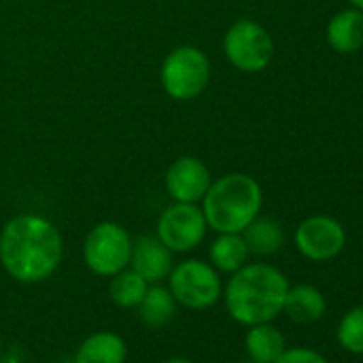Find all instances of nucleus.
Masks as SVG:
<instances>
[{
  "label": "nucleus",
  "mask_w": 363,
  "mask_h": 363,
  "mask_svg": "<svg viewBox=\"0 0 363 363\" xmlns=\"http://www.w3.org/2000/svg\"><path fill=\"white\" fill-rule=\"evenodd\" d=\"M274 363H329V361L314 348L293 346V348H284V352Z\"/></svg>",
  "instance_id": "21"
},
{
  "label": "nucleus",
  "mask_w": 363,
  "mask_h": 363,
  "mask_svg": "<svg viewBox=\"0 0 363 363\" xmlns=\"http://www.w3.org/2000/svg\"><path fill=\"white\" fill-rule=\"evenodd\" d=\"M167 280L173 299L182 308L208 310L223 297L220 274L212 267V263L201 259H186L173 265Z\"/></svg>",
  "instance_id": "4"
},
{
  "label": "nucleus",
  "mask_w": 363,
  "mask_h": 363,
  "mask_svg": "<svg viewBox=\"0 0 363 363\" xmlns=\"http://www.w3.org/2000/svg\"><path fill=\"white\" fill-rule=\"evenodd\" d=\"M289 286L286 276L278 267L269 263H246L223 286L225 308L244 327L272 323L282 314Z\"/></svg>",
  "instance_id": "2"
},
{
  "label": "nucleus",
  "mask_w": 363,
  "mask_h": 363,
  "mask_svg": "<svg viewBox=\"0 0 363 363\" xmlns=\"http://www.w3.org/2000/svg\"><path fill=\"white\" fill-rule=\"evenodd\" d=\"M248 246L242 233H218L210 244V263L218 274H233L248 263Z\"/></svg>",
  "instance_id": "16"
},
{
  "label": "nucleus",
  "mask_w": 363,
  "mask_h": 363,
  "mask_svg": "<svg viewBox=\"0 0 363 363\" xmlns=\"http://www.w3.org/2000/svg\"><path fill=\"white\" fill-rule=\"evenodd\" d=\"M212 184L208 164L197 156H179L164 173V189L177 203H199Z\"/></svg>",
  "instance_id": "10"
},
{
  "label": "nucleus",
  "mask_w": 363,
  "mask_h": 363,
  "mask_svg": "<svg viewBox=\"0 0 363 363\" xmlns=\"http://www.w3.org/2000/svg\"><path fill=\"white\" fill-rule=\"evenodd\" d=\"M147 282L130 267L118 272L116 276H111L109 282V297L118 308H126L133 310L141 303L145 291H147Z\"/></svg>",
  "instance_id": "19"
},
{
  "label": "nucleus",
  "mask_w": 363,
  "mask_h": 363,
  "mask_svg": "<svg viewBox=\"0 0 363 363\" xmlns=\"http://www.w3.org/2000/svg\"><path fill=\"white\" fill-rule=\"evenodd\" d=\"M128 267L135 269L147 284H156L167 280L173 269V252L156 235H141L139 240H133Z\"/></svg>",
  "instance_id": "11"
},
{
  "label": "nucleus",
  "mask_w": 363,
  "mask_h": 363,
  "mask_svg": "<svg viewBox=\"0 0 363 363\" xmlns=\"http://www.w3.org/2000/svg\"><path fill=\"white\" fill-rule=\"evenodd\" d=\"M208 233V220L197 203H173L156 223V238L175 255L195 250Z\"/></svg>",
  "instance_id": "8"
},
{
  "label": "nucleus",
  "mask_w": 363,
  "mask_h": 363,
  "mask_svg": "<svg viewBox=\"0 0 363 363\" xmlns=\"http://www.w3.org/2000/svg\"><path fill=\"white\" fill-rule=\"evenodd\" d=\"M335 337L344 350L352 354H363V306L350 308L340 318Z\"/></svg>",
  "instance_id": "20"
},
{
  "label": "nucleus",
  "mask_w": 363,
  "mask_h": 363,
  "mask_svg": "<svg viewBox=\"0 0 363 363\" xmlns=\"http://www.w3.org/2000/svg\"><path fill=\"white\" fill-rule=\"evenodd\" d=\"M242 238L248 246V252L257 255V257L276 255L284 244V231H282L280 223L274 218H265V216H257L242 231Z\"/></svg>",
  "instance_id": "18"
},
{
  "label": "nucleus",
  "mask_w": 363,
  "mask_h": 363,
  "mask_svg": "<svg viewBox=\"0 0 363 363\" xmlns=\"http://www.w3.org/2000/svg\"><path fill=\"white\" fill-rule=\"evenodd\" d=\"M348 3L354 7V9H359V11H363V0H348Z\"/></svg>",
  "instance_id": "23"
},
{
  "label": "nucleus",
  "mask_w": 363,
  "mask_h": 363,
  "mask_svg": "<svg viewBox=\"0 0 363 363\" xmlns=\"http://www.w3.org/2000/svg\"><path fill=\"white\" fill-rule=\"evenodd\" d=\"M212 77L208 56L193 45H182L167 54L160 67V84L175 101H191L206 92Z\"/></svg>",
  "instance_id": "5"
},
{
  "label": "nucleus",
  "mask_w": 363,
  "mask_h": 363,
  "mask_svg": "<svg viewBox=\"0 0 363 363\" xmlns=\"http://www.w3.org/2000/svg\"><path fill=\"white\" fill-rule=\"evenodd\" d=\"M282 312L299 325H310L316 323L325 316L327 312V301L325 295L312 286V284H295L289 286L286 297H284V308Z\"/></svg>",
  "instance_id": "14"
},
{
  "label": "nucleus",
  "mask_w": 363,
  "mask_h": 363,
  "mask_svg": "<svg viewBox=\"0 0 363 363\" xmlns=\"http://www.w3.org/2000/svg\"><path fill=\"white\" fill-rule=\"evenodd\" d=\"M135 310L139 312V318L143 325L158 329V327H164L167 323H171V318L175 316V310H177V301L173 299L169 286H162L160 282H156V284L147 286L141 303Z\"/></svg>",
  "instance_id": "17"
},
{
  "label": "nucleus",
  "mask_w": 363,
  "mask_h": 363,
  "mask_svg": "<svg viewBox=\"0 0 363 363\" xmlns=\"http://www.w3.org/2000/svg\"><path fill=\"white\" fill-rule=\"evenodd\" d=\"M130 250L133 238L122 225L109 220L99 223L84 240V263L92 274L111 278L128 267Z\"/></svg>",
  "instance_id": "6"
},
{
  "label": "nucleus",
  "mask_w": 363,
  "mask_h": 363,
  "mask_svg": "<svg viewBox=\"0 0 363 363\" xmlns=\"http://www.w3.org/2000/svg\"><path fill=\"white\" fill-rule=\"evenodd\" d=\"M242 363H263V361H255V359H250V357H248V359H246V361H242Z\"/></svg>",
  "instance_id": "24"
},
{
  "label": "nucleus",
  "mask_w": 363,
  "mask_h": 363,
  "mask_svg": "<svg viewBox=\"0 0 363 363\" xmlns=\"http://www.w3.org/2000/svg\"><path fill=\"white\" fill-rule=\"evenodd\" d=\"M346 246V231L333 216H310L295 229V248L308 261H331Z\"/></svg>",
  "instance_id": "9"
},
{
  "label": "nucleus",
  "mask_w": 363,
  "mask_h": 363,
  "mask_svg": "<svg viewBox=\"0 0 363 363\" xmlns=\"http://www.w3.org/2000/svg\"><path fill=\"white\" fill-rule=\"evenodd\" d=\"M327 43L335 54H357L363 50V11L350 7L335 13L327 24Z\"/></svg>",
  "instance_id": "12"
},
{
  "label": "nucleus",
  "mask_w": 363,
  "mask_h": 363,
  "mask_svg": "<svg viewBox=\"0 0 363 363\" xmlns=\"http://www.w3.org/2000/svg\"><path fill=\"white\" fill-rule=\"evenodd\" d=\"M65 257L58 227L37 214L11 218L0 233V265L22 284H39L54 276Z\"/></svg>",
  "instance_id": "1"
},
{
  "label": "nucleus",
  "mask_w": 363,
  "mask_h": 363,
  "mask_svg": "<svg viewBox=\"0 0 363 363\" xmlns=\"http://www.w3.org/2000/svg\"><path fill=\"white\" fill-rule=\"evenodd\" d=\"M263 208L261 184L248 173H227L212 184L201 199L208 229L216 233H242Z\"/></svg>",
  "instance_id": "3"
},
{
  "label": "nucleus",
  "mask_w": 363,
  "mask_h": 363,
  "mask_svg": "<svg viewBox=\"0 0 363 363\" xmlns=\"http://www.w3.org/2000/svg\"><path fill=\"white\" fill-rule=\"evenodd\" d=\"M126 342L116 331H94L75 350L73 363H124Z\"/></svg>",
  "instance_id": "13"
},
{
  "label": "nucleus",
  "mask_w": 363,
  "mask_h": 363,
  "mask_svg": "<svg viewBox=\"0 0 363 363\" xmlns=\"http://www.w3.org/2000/svg\"><path fill=\"white\" fill-rule=\"evenodd\" d=\"M223 50L227 60L242 73H261L274 58L272 35L255 20H238L225 35Z\"/></svg>",
  "instance_id": "7"
},
{
  "label": "nucleus",
  "mask_w": 363,
  "mask_h": 363,
  "mask_svg": "<svg viewBox=\"0 0 363 363\" xmlns=\"http://www.w3.org/2000/svg\"><path fill=\"white\" fill-rule=\"evenodd\" d=\"M244 346L250 359L274 363L286 348L282 331L274 323H259L250 325L244 337Z\"/></svg>",
  "instance_id": "15"
},
{
  "label": "nucleus",
  "mask_w": 363,
  "mask_h": 363,
  "mask_svg": "<svg viewBox=\"0 0 363 363\" xmlns=\"http://www.w3.org/2000/svg\"><path fill=\"white\" fill-rule=\"evenodd\" d=\"M162 363H193V361L184 359V357H171V359H164Z\"/></svg>",
  "instance_id": "22"
}]
</instances>
